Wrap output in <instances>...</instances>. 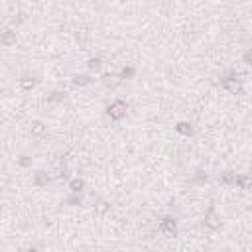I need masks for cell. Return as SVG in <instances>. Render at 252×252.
Returning a JSON list of instances; mask_svg holds the SVG:
<instances>
[{
  "instance_id": "cell-1",
  "label": "cell",
  "mask_w": 252,
  "mask_h": 252,
  "mask_svg": "<svg viewBox=\"0 0 252 252\" xmlns=\"http://www.w3.org/2000/svg\"><path fill=\"white\" fill-rule=\"evenodd\" d=\"M124 110H126V105L118 100V103H114V105L109 109V112H110V116H112V118H120V116L124 114Z\"/></svg>"
},
{
  "instance_id": "cell-2",
  "label": "cell",
  "mask_w": 252,
  "mask_h": 252,
  "mask_svg": "<svg viewBox=\"0 0 252 252\" xmlns=\"http://www.w3.org/2000/svg\"><path fill=\"white\" fill-rule=\"evenodd\" d=\"M173 227H175V221L173 219H166L162 223V230H173Z\"/></svg>"
},
{
  "instance_id": "cell-3",
  "label": "cell",
  "mask_w": 252,
  "mask_h": 252,
  "mask_svg": "<svg viewBox=\"0 0 252 252\" xmlns=\"http://www.w3.org/2000/svg\"><path fill=\"white\" fill-rule=\"evenodd\" d=\"M0 39H2L4 43H12V42H14V36H12V33H4Z\"/></svg>"
},
{
  "instance_id": "cell-4",
  "label": "cell",
  "mask_w": 252,
  "mask_h": 252,
  "mask_svg": "<svg viewBox=\"0 0 252 252\" xmlns=\"http://www.w3.org/2000/svg\"><path fill=\"white\" fill-rule=\"evenodd\" d=\"M81 185H83L81 181H73V183H71V187H73V191H79V189H81Z\"/></svg>"
},
{
  "instance_id": "cell-5",
  "label": "cell",
  "mask_w": 252,
  "mask_h": 252,
  "mask_svg": "<svg viewBox=\"0 0 252 252\" xmlns=\"http://www.w3.org/2000/svg\"><path fill=\"white\" fill-rule=\"evenodd\" d=\"M177 130H181V132H187V130H189V132H191V128H187V124H179V128H177Z\"/></svg>"
}]
</instances>
